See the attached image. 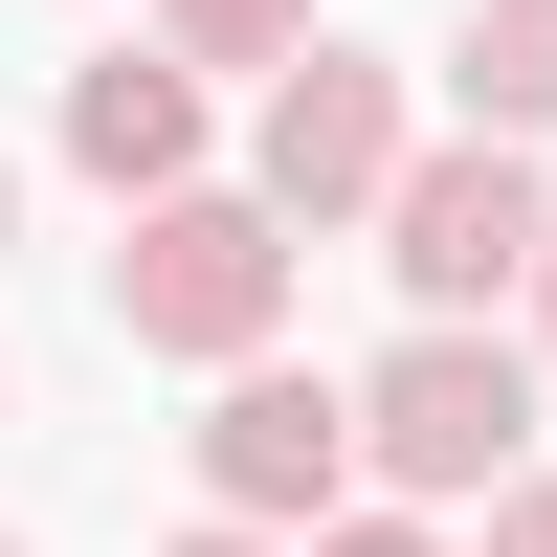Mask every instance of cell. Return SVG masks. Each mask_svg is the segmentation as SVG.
<instances>
[{
	"label": "cell",
	"mask_w": 557,
	"mask_h": 557,
	"mask_svg": "<svg viewBox=\"0 0 557 557\" xmlns=\"http://www.w3.org/2000/svg\"><path fill=\"white\" fill-rule=\"evenodd\" d=\"M446 112L469 134H557V0H469L446 23Z\"/></svg>",
	"instance_id": "cell-7"
},
{
	"label": "cell",
	"mask_w": 557,
	"mask_h": 557,
	"mask_svg": "<svg viewBox=\"0 0 557 557\" xmlns=\"http://www.w3.org/2000/svg\"><path fill=\"white\" fill-rule=\"evenodd\" d=\"M0 424H23V380H0Z\"/></svg>",
	"instance_id": "cell-14"
},
{
	"label": "cell",
	"mask_w": 557,
	"mask_h": 557,
	"mask_svg": "<svg viewBox=\"0 0 557 557\" xmlns=\"http://www.w3.org/2000/svg\"><path fill=\"white\" fill-rule=\"evenodd\" d=\"M290 290H312V223H268L223 157L157 178V201H134V246H112V335L178 357V380H201V357H268V335H290Z\"/></svg>",
	"instance_id": "cell-2"
},
{
	"label": "cell",
	"mask_w": 557,
	"mask_h": 557,
	"mask_svg": "<svg viewBox=\"0 0 557 557\" xmlns=\"http://www.w3.org/2000/svg\"><path fill=\"white\" fill-rule=\"evenodd\" d=\"M312 23H335V0H157V45H178V67H223V89H246V67H290Z\"/></svg>",
	"instance_id": "cell-8"
},
{
	"label": "cell",
	"mask_w": 557,
	"mask_h": 557,
	"mask_svg": "<svg viewBox=\"0 0 557 557\" xmlns=\"http://www.w3.org/2000/svg\"><path fill=\"white\" fill-rule=\"evenodd\" d=\"M535 223H557V134H469V112H446L424 157L380 178V223H357V246L401 268V312H513Z\"/></svg>",
	"instance_id": "cell-4"
},
{
	"label": "cell",
	"mask_w": 557,
	"mask_h": 557,
	"mask_svg": "<svg viewBox=\"0 0 557 557\" xmlns=\"http://www.w3.org/2000/svg\"><path fill=\"white\" fill-rule=\"evenodd\" d=\"M491 469H535V335L513 312H401V335L357 357V491L469 513Z\"/></svg>",
	"instance_id": "cell-1"
},
{
	"label": "cell",
	"mask_w": 557,
	"mask_h": 557,
	"mask_svg": "<svg viewBox=\"0 0 557 557\" xmlns=\"http://www.w3.org/2000/svg\"><path fill=\"white\" fill-rule=\"evenodd\" d=\"M290 557H469V535H446V513H401V491H335Z\"/></svg>",
	"instance_id": "cell-9"
},
{
	"label": "cell",
	"mask_w": 557,
	"mask_h": 557,
	"mask_svg": "<svg viewBox=\"0 0 557 557\" xmlns=\"http://www.w3.org/2000/svg\"><path fill=\"white\" fill-rule=\"evenodd\" d=\"M178 446H201V513L312 535V513L357 491V380H312L290 335H268V357H201V424H178Z\"/></svg>",
	"instance_id": "cell-5"
},
{
	"label": "cell",
	"mask_w": 557,
	"mask_h": 557,
	"mask_svg": "<svg viewBox=\"0 0 557 557\" xmlns=\"http://www.w3.org/2000/svg\"><path fill=\"white\" fill-rule=\"evenodd\" d=\"M469 557H557V469H491L469 491Z\"/></svg>",
	"instance_id": "cell-10"
},
{
	"label": "cell",
	"mask_w": 557,
	"mask_h": 557,
	"mask_svg": "<svg viewBox=\"0 0 557 557\" xmlns=\"http://www.w3.org/2000/svg\"><path fill=\"white\" fill-rule=\"evenodd\" d=\"M0 557H23V535H0Z\"/></svg>",
	"instance_id": "cell-15"
},
{
	"label": "cell",
	"mask_w": 557,
	"mask_h": 557,
	"mask_svg": "<svg viewBox=\"0 0 557 557\" xmlns=\"http://www.w3.org/2000/svg\"><path fill=\"white\" fill-rule=\"evenodd\" d=\"M401 157H424V67H401V45H335V23H312L290 67H246V201L268 223L335 246V223H380Z\"/></svg>",
	"instance_id": "cell-3"
},
{
	"label": "cell",
	"mask_w": 557,
	"mask_h": 557,
	"mask_svg": "<svg viewBox=\"0 0 557 557\" xmlns=\"http://www.w3.org/2000/svg\"><path fill=\"white\" fill-rule=\"evenodd\" d=\"M0 246H23V157H0Z\"/></svg>",
	"instance_id": "cell-13"
},
{
	"label": "cell",
	"mask_w": 557,
	"mask_h": 557,
	"mask_svg": "<svg viewBox=\"0 0 557 557\" xmlns=\"http://www.w3.org/2000/svg\"><path fill=\"white\" fill-rule=\"evenodd\" d=\"M157 557H290V535H268V513H201V535H157Z\"/></svg>",
	"instance_id": "cell-12"
},
{
	"label": "cell",
	"mask_w": 557,
	"mask_h": 557,
	"mask_svg": "<svg viewBox=\"0 0 557 557\" xmlns=\"http://www.w3.org/2000/svg\"><path fill=\"white\" fill-rule=\"evenodd\" d=\"M513 335H535V380H557V223H535V268H513Z\"/></svg>",
	"instance_id": "cell-11"
},
{
	"label": "cell",
	"mask_w": 557,
	"mask_h": 557,
	"mask_svg": "<svg viewBox=\"0 0 557 557\" xmlns=\"http://www.w3.org/2000/svg\"><path fill=\"white\" fill-rule=\"evenodd\" d=\"M45 134H67V178L157 201V178H201V157H223V67H178V45L134 23V45H89V67H67V112H45Z\"/></svg>",
	"instance_id": "cell-6"
}]
</instances>
